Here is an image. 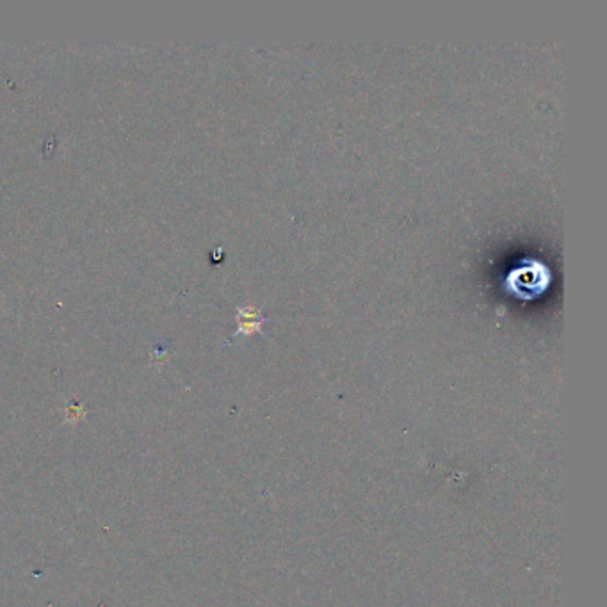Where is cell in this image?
Masks as SVG:
<instances>
[{
    "label": "cell",
    "mask_w": 607,
    "mask_h": 607,
    "mask_svg": "<svg viewBox=\"0 0 607 607\" xmlns=\"http://www.w3.org/2000/svg\"><path fill=\"white\" fill-rule=\"evenodd\" d=\"M506 285L519 298H533L543 292L548 285V271L538 262H529L513 269L506 278Z\"/></svg>",
    "instance_id": "cell-1"
},
{
    "label": "cell",
    "mask_w": 607,
    "mask_h": 607,
    "mask_svg": "<svg viewBox=\"0 0 607 607\" xmlns=\"http://www.w3.org/2000/svg\"><path fill=\"white\" fill-rule=\"evenodd\" d=\"M237 333H253V331H260L262 324L267 323L265 317L260 316L257 308L253 306H244L239 308L237 313Z\"/></svg>",
    "instance_id": "cell-2"
},
{
    "label": "cell",
    "mask_w": 607,
    "mask_h": 607,
    "mask_svg": "<svg viewBox=\"0 0 607 607\" xmlns=\"http://www.w3.org/2000/svg\"><path fill=\"white\" fill-rule=\"evenodd\" d=\"M84 413H86V410L82 408V406L75 405V403H70V406H68V408H67V419H68V422L77 424L79 420H81L82 417H84Z\"/></svg>",
    "instance_id": "cell-3"
}]
</instances>
